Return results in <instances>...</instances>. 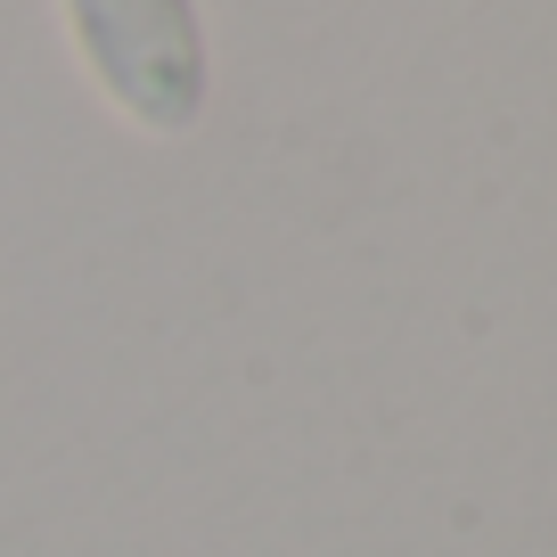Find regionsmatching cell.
I'll list each match as a JSON object with an SVG mask.
<instances>
[{
    "label": "cell",
    "instance_id": "cell-1",
    "mask_svg": "<svg viewBox=\"0 0 557 557\" xmlns=\"http://www.w3.org/2000/svg\"><path fill=\"white\" fill-rule=\"evenodd\" d=\"M83 66L148 132H189L206 107V34L189 0H66Z\"/></svg>",
    "mask_w": 557,
    "mask_h": 557
}]
</instances>
